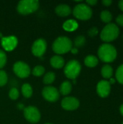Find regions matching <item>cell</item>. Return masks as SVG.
I'll return each mask as SVG.
<instances>
[{"label":"cell","instance_id":"obj_30","mask_svg":"<svg viewBox=\"0 0 123 124\" xmlns=\"http://www.w3.org/2000/svg\"><path fill=\"white\" fill-rule=\"evenodd\" d=\"M116 21H117V23L120 25L123 26V14L117 16V19H116Z\"/></svg>","mask_w":123,"mask_h":124},{"label":"cell","instance_id":"obj_11","mask_svg":"<svg viewBox=\"0 0 123 124\" xmlns=\"http://www.w3.org/2000/svg\"><path fill=\"white\" fill-rule=\"evenodd\" d=\"M61 105L66 110H74L78 108L80 105L79 100L73 97H67L62 100Z\"/></svg>","mask_w":123,"mask_h":124},{"label":"cell","instance_id":"obj_8","mask_svg":"<svg viewBox=\"0 0 123 124\" xmlns=\"http://www.w3.org/2000/svg\"><path fill=\"white\" fill-rule=\"evenodd\" d=\"M24 116L28 121L36 124L39 121L41 113L37 108L34 106H28L24 109Z\"/></svg>","mask_w":123,"mask_h":124},{"label":"cell","instance_id":"obj_33","mask_svg":"<svg viewBox=\"0 0 123 124\" xmlns=\"http://www.w3.org/2000/svg\"><path fill=\"white\" fill-rule=\"evenodd\" d=\"M118 5H119L120 9L122 11H123V0H121V1H119Z\"/></svg>","mask_w":123,"mask_h":124},{"label":"cell","instance_id":"obj_6","mask_svg":"<svg viewBox=\"0 0 123 124\" xmlns=\"http://www.w3.org/2000/svg\"><path fill=\"white\" fill-rule=\"evenodd\" d=\"M81 70V65L80 62L75 60L69 61L65 66V74L70 79H75L80 74Z\"/></svg>","mask_w":123,"mask_h":124},{"label":"cell","instance_id":"obj_20","mask_svg":"<svg viewBox=\"0 0 123 124\" xmlns=\"http://www.w3.org/2000/svg\"><path fill=\"white\" fill-rule=\"evenodd\" d=\"M22 93L25 97L26 98L30 97L33 94V89L31 86L28 84H24L22 86Z\"/></svg>","mask_w":123,"mask_h":124},{"label":"cell","instance_id":"obj_18","mask_svg":"<svg viewBox=\"0 0 123 124\" xmlns=\"http://www.w3.org/2000/svg\"><path fill=\"white\" fill-rule=\"evenodd\" d=\"M84 62L86 66H88L89 68H94L98 65L99 60L96 57H95L94 55H88L85 58Z\"/></svg>","mask_w":123,"mask_h":124},{"label":"cell","instance_id":"obj_7","mask_svg":"<svg viewBox=\"0 0 123 124\" xmlns=\"http://www.w3.org/2000/svg\"><path fill=\"white\" fill-rule=\"evenodd\" d=\"M14 73L21 78H25L28 77L30 73V68L28 65L24 62L18 61L16 62L13 65Z\"/></svg>","mask_w":123,"mask_h":124},{"label":"cell","instance_id":"obj_34","mask_svg":"<svg viewBox=\"0 0 123 124\" xmlns=\"http://www.w3.org/2000/svg\"><path fill=\"white\" fill-rule=\"evenodd\" d=\"M70 51L72 52V54H77V53H78V49H77V48H75V47L72 48Z\"/></svg>","mask_w":123,"mask_h":124},{"label":"cell","instance_id":"obj_36","mask_svg":"<svg viewBox=\"0 0 123 124\" xmlns=\"http://www.w3.org/2000/svg\"><path fill=\"white\" fill-rule=\"evenodd\" d=\"M109 84H115V79H113V78H110V81H109Z\"/></svg>","mask_w":123,"mask_h":124},{"label":"cell","instance_id":"obj_17","mask_svg":"<svg viewBox=\"0 0 123 124\" xmlns=\"http://www.w3.org/2000/svg\"><path fill=\"white\" fill-rule=\"evenodd\" d=\"M72 91V84L68 81H65L60 86L59 92L62 95H67Z\"/></svg>","mask_w":123,"mask_h":124},{"label":"cell","instance_id":"obj_9","mask_svg":"<svg viewBox=\"0 0 123 124\" xmlns=\"http://www.w3.org/2000/svg\"><path fill=\"white\" fill-rule=\"evenodd\" d=\"M46 41L43 39H38L36 40L32 45V53L36 57H42L46 50Z\"/></svg>","mask_w":123,"mask_h":124},{"label":"cell","instance_id":"obj_1","mask_svg":"<svg viewBox=\"0 0 123 124\" xmlns=\"http://www.w3.org/2000/svg\"><path fill=\"white\" fill-rule=\"evenodd\" d=\"M98 55L101 60L104 62H112L117 57V50L111 44H104L98 50Z\"/></svg>","mask_w":123,"mask_h":124},{"label":"cell","instance_id":"obj_22","mask_svg":"<svg viewBox=\"0 0 123 124\" xmlns=\"http://www.w3.org/2000/svg\"><path fill=\"white\" fill-rule=\"evenodd\" d=\"M101 20L104 22V23H110V21L112 20V14L110 13L109 11L108 10H104L101 12Z\"/></svg>","mask_w":123,"mask_h":124},{"label":"cell","instance_id":"obj_5","mask_svg":"<svg viewBox=\"0 0 123 124\" xmlns=\"http://www.w3.org/2000/svg\"><path fill=\"white\" fill-rule=\"evenodd\" d=\"M93 12L91 8L86 4H78L73 9L74 16L82 20H87L90 19L92 16Z\"/></svg>","mask_w":123,"mask_h":124},{"label":"cell","instance_id":"obj_3","mask_svg":"<svg viewBox=\"0 0 123 124\" xmlns=\"http://www.w3.org/2000/svg\"><path fill=\"white\" fill-rule=\"evenodd\" d=\"M39 7V1L37 0H22L17 6V12L21 15H28L36 12Z\"/></svg>","mask_w":123,"mask_h":124},{"label":"cell","instance_id":"obj_4","mask_svg":"<svg viewBox=\"0 0 123 124\" xmlns=\"http://www.w3.org/2000/svg\"><path fill=\"white\" fill-rule=\"evenodd\" d=\"M120 30L117 25L114 23H108L101 32V39L106 42H110L116 39L119 36Z\"/></svg>","mask_w":123,"mask_h":124},{"label":"cell","instance_id":"obj_14","mask_svg":"<svg viewBox=\"0 0 123 124\" xmlns=\"http://www.w3.org/2000/svg\"><path fill=\"white\" fill-rule=\"evenodd\" d=\"M56 13L60 17H67L71 13V8L69 5L65 4H61L57 6L55 8Z\"/></svg>","mask_w":123,"mask_h":124},{"label":"cell","instance_id":"obj_31","mask_svg":"<svg viewBox=\"0 0 123 124\" xmlns=\"http://www.w3.org/2000/svg\"><path fill=\"white\" fill-rule=\"evenodd\" d=\"M86 3L88 4V5L89 7L90 6H94L95 4H96L97 1L96 0H87L86 1Z\"/></svg>","mask_w":123,"mask_h":124},{"label":"cell","instance_id":"obj_27","mask_svg":"<svg viewBox=\"0 0 123 124\" xmlns=\"http://www.w3.org/2000/svg\"><path fill=\"white\" fill-rule=\"evenodd\" d=\"M9 96L10 97V99L15 100L18 98L19 97V92L16 88H12L9 92Z\"/></svg>","mask_w":123,"mask_h":124},{"label":"cell","instance_id":"obj_25","mask_svg":"<svg viewBox=\"0 0 123 124\" xmlns=\"http://www.w3.org/2000/svg\"><path fill=\"white\" fill-rule=\"evenodd\" d=\"M116 78L119 83L123 84V64L117 68L116 71Z\"/></svg>","mask_w":123,"mask_h":124},{"label":"cell","instance_id":"obj_10","mask_svg":"<svg viewBox=\"0 0 123 124\" xmlns=\"http://www.w3.org/2000/svg\"><path fill=\"white\" fill-rule=\"evenodd\" d=\"M42 95L43 98L49 102H56L59 97V91L54 86H46L42 90Z\"/></svg>","mask_w":123,"mask_h":124},{"label":"cell","instance_id":"obj_19","mask_svg":"<svg viewBox=\"0 0 123 124\" xmlns=\"http://www.w3.org/2000/svg\"><path fill=\"white\" fill-rule=\"evenodd\" d=\"M113 74V69L109 65H105L101 68V75L105 78H111Z\"/></svg>","mask_w":123,"mask_h":124},{"label":"cell","instance_id":"obj_39","mask_svg":"<svg viewBox=\"0 0 123 124\" xmlns=\"http://www.w3.org/2000/svg\"></svg>","mask_w":123,"mask_h":124},{"label":"cell","instance_id":"obj_29","mask_svg":"<svg viewBox=\"0 0 123 124\" xmlns=\"http://www.w3.org/2000/svg\"><path fill=\"white\" fill-rule=\"evenodd\" d=\"M98 34V28L96 27L91 28L89 31H88V35L90 36H95Z\"/></svg>","mask_w":123,"mask_h":124},{"label":"cell","instance_id":"obj_15","mask_svg":"<svg viewBox=\"0 0 123 124\" xmlns=\"http://www.w3.org/2000/svg\"><path fill=\"white\" fill-rule=\"evenodd\" d=\"M50 63L53 68L59 69L65 65V60L63 59V57H62L59 55H55L51 58Z\"/></svg>","mask_w":123,"mask_h":124},{"label":"cell","instance_id":"obj_21","mask_svg":"<svg viewBox=\"0 0 123 124\" xmlns=\"http://www.w3.org/2000/svg\"><path fill=\"white\" fill-rule=\"evenodd\" d=\"M55 73L53 72H49L45 74L43 81L45 84H51L55 80Z\"/></svg>","mask_w":123,"mask_h":124},{"label":"cell","instance_id":"obj_38","mask_svg":"<svg viewBox=\"0 0 123 124\" xmlns=\"http://www.w3.org/2000/svg\"></svg>","mask_w":123,"mask_h":124},{"label":"cell","instance_id":"obj_37","mask_svg":"<svg viewBox=\"0 0 123 124\" xmlns=\"http://www.w3.org/2000/svg\"><path fill=\"white\" fill-rule=\"evenodd\" d=\"M0 37H1V33H0Z\"/></svg>","mask_w":123,"mask_h":124},{"label":"cell","instance_id":"obj_23","mask_svg":"<svg viewBox=\"0 0 123 124\" xmlns=\"http://www.w3.org/2000/svg\"><path fill=\"white\" fill-rule=\"evenodd\" d=\"M85 43H86V38L83 36H78L74 40V45L77 49L82 47L85 44Z\"/></svg>","mask_w":123,"mask_h":124},{"label":"cell","instance_id":"obj_13","mask_svg":"<svg viewBox=\"0 0 123 124\" xmlns=\"http://www.w3.org/2000/svg\"><path fill=\"white\" fill-rule=\"evenodd\" d=\"M96 90H97L98 94L101 97H103V98L107 97L110 93L111 84L107 81H105V80L100 81L97 84Z\"/></svg>","mask_w":123,"mask_h":124},{"label":"cell","instance_id":"obj_35","mask_svg":"<svg viewBox=\"0 0 123 124\" xmlns=\"http://www.w3.org/2000/svg\"><path fill=\"white\" fill-rule=\"evenodd\" d=\"M120 113H121V114L123 116V104L120 106Z\"/></svg>","mask_w":123,"mask_h":124},{"label":"cell","instance_id":"obj_26","mask_svg":"<svg viewBox=\"0 0 123 124\" xmlns=\"http://www.w3.org/2000/svg\"><path fill=\"white\" fill-rule=\"evenodd\" d=\"M8 78H7V74L6 73L5 71L0 70V86H4L7 82Z\"/></svg>","mask_w":123,"mask_h":124},{"label":"cell","instance_id":"obj_24","mask_svg":"<svg viewBox=\"0 0 123 124\" xmlns=\"http://www.w3.org/2000/svg\"><path fill=\"white\" fill-rule=\"evenodd\" d=\"M45 72V69L43 66L41 65H37L36 66L33 70H32V73L33 76H37V77H39V76H41Z\"/></svg>","mask_w":123,"mask_h":124},{"label":"cell","instance_id":"obj_16","mask_svg":"<svg viewBox=\"0 0 123 124\" xmlns=\"http://www.w3.org/2000/svg\"><path fill=\"white\" fill-rule=\"evenodd\" d=\"M78 28V24L75 20H68L63 24V28L66 31H74Z\"/></svg>","mask_w":123,"mask_h":124},{"label":"cell","instance_id":"obj_32","mask_svg":"<svg viewBox=\"0 0 123 124\" xmlns=\"http://www.w3.org/2000/svg\"><path fill=\"white\" fill-rule=\"evenodd\" d=\"M112 3V0H103L102 1V4L106 6V7H108V6H110Z\"/></svg>","mask_w":123,"mask_h":124},{"label":"cell","instance_id":"obj_2","mask_svg":"<svg viewBox=\"0 0 123 124\" xmlns=\"http://www.w3.org/2000/svg\"><path fill=\"white\" fill-rule=\"evenodd\" d=\"M72 43L71 40L66 36L58 37L52 44V49L56 54H65L71 50Z\"/></svg>","mask_w":123,"mask_h":124},{"label":"cell","instance_id":"obj_12","mask_svg":"<svg viewBox=\"0 0 123 124\" xmlns=\"http://www.w3.org/2000/svg\"><path fill=\"white\" fill-rule=\"evenodd\" d=\"M17 42L18 41L17 37L14 36L4 37L1 41V46L6 51H12L14 49L17 45Z\"/></svg>","mask_w":123,"mask_h":124},{"label":"cell","instance_id":"obj_28","mask_svg":"<svg viewBox=\"0 0 123 124\" xmlns=\"http://www.w3.org/2000/svg\"><path fill=\"white\" fill-rule=\"evenodd\" d=\"M7 62V55L5 52L0 49V69L4 67Z\"/></svg>","mask_w":123,"mask_h":124}]
</instances>
